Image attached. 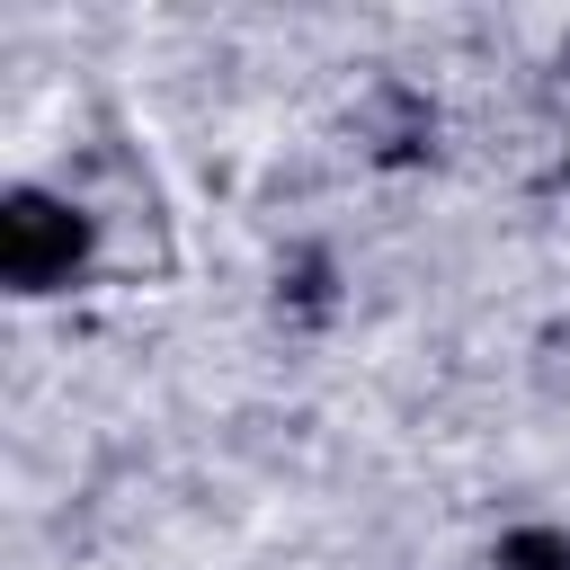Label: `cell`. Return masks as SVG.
Wrapping results in <instances>:
<instances>
[{"instance_id": "obj_1", "label": "cell", "mask_w": 570, "mask_h": 570, "mask_svg": "<svg viewBox=\"0 0 570 570\" xmlns=\"http://www.w3.org/2000/svg\"><path fill=\"white\" fill-rule=\"evenodd\" d=\"M89 249H98V232H89L80 205H62V196H45V187H18V196L0 205V285H9V294H53V285H71V276L89 267Z\"/></svg>"}, {"instance_id": "obj_2", "label": "cell", "mask_w": 570, "mask_h": 570, "mask_svg": "<svg viewBox=\"0 0 570 570\" xmlns=\"http://www.w3.org/2000/svg\"><path fill=\"white\" fill-rule=\"evenodd\" d=\"M499 570H570V534H552V525H517V534L499 543Z\"/></svg>"}]
</instances>
